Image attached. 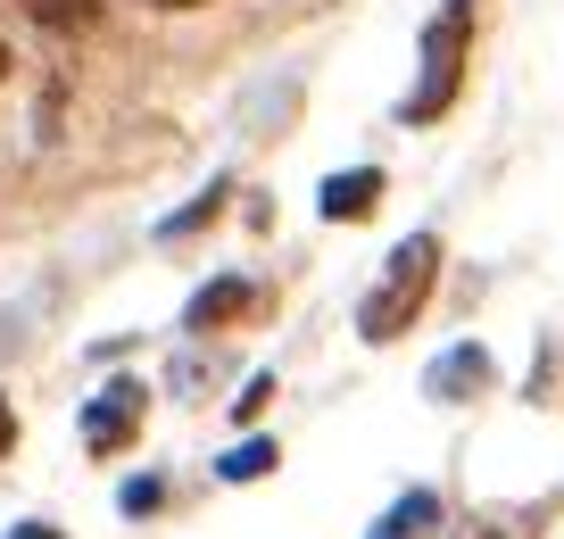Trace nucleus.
I'll return each instance as SVG.
<instances>
[{
    "label": "nucleus",
    "mask_w": 564,
    "mask_h": 539,
    "mask_svg": "<svg viewBox=\"0 0 564 539\" xmlns=\"http://www.w3.org/2000/svg\"><path fill=\"white\" fill-rule=\"evenodd\" d=\"M432 274H441V241H432V233L399 241V249H390L382 291L357 308V332H366V341H399V332L423 315V299H432Z\"/></svg>",
    "instance_id": "nucleus-1"
},
{
    "label": "nucleus",
    "mask_w": 564,
    "mask_h": 539,
    "mask_svg": "<svg viewBox=\"0 0 564 539\" xmlns=\"http://www.w3.org/2000/svg\"><path fill=\"white\" fill-rule=\"evenodd\" d=\"M457 67H465V9H448V18L423 34V84L406 91V125H432L457 100Z\"/></svg>",
    "instance_id": "nucleus-2"
},
{
    "label": "nucleus",
    "mask_w": 564,
    "mask_h": 539,
    "mask_svg": "<svg viewBox=\"0 0 564 539\" xmlns=\"http://www.w3.org/2000/svg\"><path fill=\"white\" fill-rule=\"evenodd\" d=\"M141 407H150V390L141 382H108L100 399L84 407V449H100V456H117L124 440L141 432Z\"/></svg>",
    "instance_id": "nucleus-3"
},
{
    "label": "nucleus",
    "mask_w": 564,
    "mask_h": 539,
    "mask_svg": "<svg viewBox=\"0 0 564 539\" xmlns=\"http://www.w3.org/2000/svg\"><path fill=\"white\" fill-rule=\"evenodd\" d=\"M474 390H490V348H481V341H457L441 366L423 374V399H441V407L474 399Z\"/></svg>",
    "instance_id": "nucleus-4"
},
{
    "label": "nucleus",
    "mask_w": 564,
    "mask_h": 539,
    "mask_svg": "<svg viewBox=\"0 0 564 539\" xmlns=\"http://www.w3.org/2000/svg\"><path fill=\"white\" fill-rule=\"evenodd\" d=\"M373 208H382V166H349V174L324 183V216L333 225H366Z\"/></svg>",
    "instance_id": "nucleus-5"
},
{
    "label": "nucleus",
    "mask_w": 564,
    "mask_h": 539,
    "mask_svg": "<svg viewBox=\"0 0 564 539\" xmlns=\"http://www.w3.org/2000/svg\"><path fill=\"white\" fill-rule=\"evenodd\" d=\"M249 299H258V291H249V282H241V274H225V282H208V291H199V299H192V308H183V332H216V324H232V315H241V308H249Z\"/></svg>",
    "instance_id": "nucleus-6"
},
{
    "label": "nucleus",
    "mask_w": 564,
    "mask_h": 539,
    "mask_svg": "<svg viewBox=\"0 0 564 539\" xmlns=\"http://www.w3.org/2000/svg\"><path fill=\"white\" fill-rule=\"evenodd\" d=\"M432 531H441V498H432V489H406L366 539H432Z\"/></svg>",
    "instance_id": "nucleus-7"
},
{
    "label": "nucleus",
    "mask_w": 564,
    "mask_h": 539,
    "mask_svg": "<svg viewBox=\"0 0 564 539\" xmlns=\"http://www.w3.org/2000/svg\"><path fill=\"white\" fill-rule=\"evenodd\" d=\"M25 18L51 25V34H91V25H100V0H25Z\"/></svg>",
    "instance_id": "nucleus-8"
},
{
    "label": "nucleus",
    "mask_w": 564,
    "mask_h": 539,
    "mask_svg": "<svg viewBox=\"0 0 564 539\" xmlns=\"http://www.w3.org/2000/svg\"><path fill=\"white\" fill-rule=\"evenodd\" d=\"M274 465H282V456H274V440H241V449H232L216 473H225V482H265Z\"/></svg>",
    "instance_id": "nucleus-9"
},
{
    "label": "nucleus",
    "mask_w": 564,
    "mask_h": 539,
    "mask_svg": "<svg viewBox=\"0 0 564 539\" xmlns=\"http://www.w3.org/2000/svg\"><path fill=\"white\" fill-rule=\"evenodd\" d=\"M265 399H274V374H249V390L232 399V416H241V423H258V416H265Z\"/></svg>",
    "instance_id": "nucleus-10"
},
{
    "label": "nucleus",
    "mask_w": 564,
    "mask_h": 539,
    "mask_svg": "<svg viewBox=\"0 0 564 539\" xmlns=\"http://www.w3.org/2000/svg\"><path fill=\"white\" fill-rule=\"evenodd\" d=\"M159 498H166V482H159V473H141V482H124V515H150Z\"/></svg>",
    "instance_id": "nucleus-11"
},
{
    "label": "nucleus",
    "mask_w": 564,
    "mask_h": 539,
    "mask_svg": "<svg viewBox=\"0 0 564 539\" xmlns=\"http://www.w3.org/2000/svg\"><path fill=\"white\" fill-rule=\"evenodd\" d=\"M216 200H225V183H208V200H199V208H183V216H166V233H199L216 216Z\"/></svg>",
    "instance_id": "nucleus-12"
},
{
    "label": "nucleus",
    "mask_w": 564,
    "mask_h": 539,
    "mask_svg": "<svg viewBox=\"0 0 564 539\" xmlns=\"http://www.w3.org/2000/svg\"><path fill=\"white\" fill-rule=\"evenodd\" d=\"M18 449V416H9V399H0V456Z\"/></svg>",
    "instance_id": "nucleus-13"
},
{
    "label": "nucleus",
    "mask_w": 564,
    "mask_h": 539,
    "mask_svg": "<svg viewBox=\"0 0 564 539\" xmlns=\"http://www.w3.org/2000/svg\"><path fill=\"white\" fill-rule=\"evenodd\" d=\"M9 539H58V531H51V522H18Z\"/></svg>",
    "instance_id": "nucleus-14"
},
{
    "label": "nucleus",
    "mask_w": 564,
    "mask_h": 539,
    "mask_svg": "<svg viewBox=\"0 0 564 539\" xmlns=\"http://www.w3.org/2000/svg\"><path fill=\"white\" fill-rule=\"evenodd\" d=\"M159 9H199V0H159Z\"/></svg>",
    "instance_id": "nucleus-15"
},
{
    "label": "nucleus",
    "mask_w": 564,
    "mask_h": 539,
    "mask_svg": "<svg viewBox=\"0 0 564 539\" xmlns=\"http://www.w3.org/2000/svg\"><path fill=\"white\" fill-rule=\"evenodd\" d=\"M0 75H9V42H0Z\"/></svg>",
    "instance_id": "nucleus-16"
}]
</instances>
